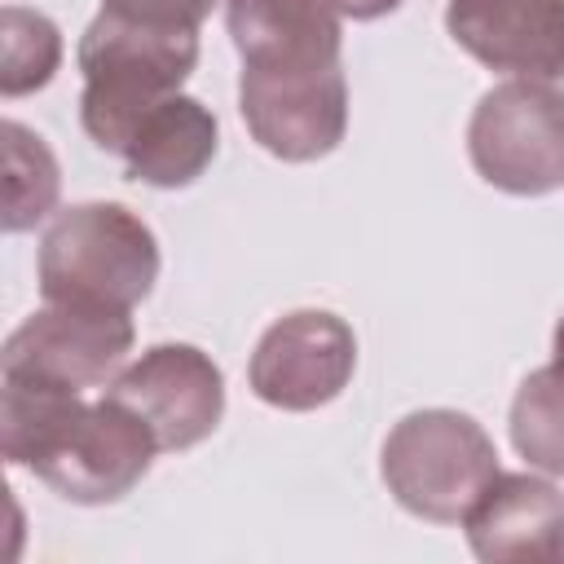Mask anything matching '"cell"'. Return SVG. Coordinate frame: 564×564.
Listing matches in <instances>:
<instances>
[{
	"instance_id": "6da1fadb",
	"label": "cell",
	"mask_w": 564,
	"mask_h": 564,
	"mask_svg": "<svg viewBox=\"0 0 564 564\" xmlns=\"http://www.w3.org/2000/svg\"><path fill=\"white\" fill-rule=\"evenodd\" d=\"M0 449L9 467H31L57 498L79 507L119 502L150 471L159 441L115 397L0 379Z\"/></svg>"
},
{
	"instance_id": "7a4b0ae2",
	"label": "cell",
	"mask_w": 564,
	"mask_h": 564,
	"mask_svg": "<svg viewBox=\"0 0 564 564\" xmlns=\"http://www.w3.org/2000/svg\"><path fill=\"white\" fill-rule=\"evenodd\" d=\"M198 66V26L101 9L79 35V123L106 154H123L132 128Z\"/></svg>"
},
{
	"instance_id": "3957f363",
	"label": "cell",
	"mask_w": 564,
	"mask_h": 564,
	"mask_svg": "<svg viewBox=\"0 0 564 564\" xmlns=\"http://www.w3.org/2000/svg\"><path fill=\"white\" fill-rule=\"evenodd\" d=\"M159 282V242L123 203H75L40 238L44 304L132 313Z\"/></svg>"
},
{
	"instance_id": "277c9868",
	"label": "cell",
	"mask_w": 564,
	"mask_h": 564,
	"mask_svg": "<svg viewBox=\"0 0 564 564\" xmlns=\"http://www.w3.org/2000/svg\"><path fill=\"white\" fill-rule=\"evenodd\" d=\"M379 471L410 516L463 524L498 476V449L463 410H414L388 432Z\"/></svg>"
},
{
	"instance_id": "5b68a950",
	"label": "cell",
	"mask_w": 564,
	"mask_h": 564,
	"mask_svg": "<svg viewBox=\"0 0 564 564\" xmlns=\"http://www.w3.org/2000/svg\"><path fill=\"white\" fill-rule=\"evenodd\" d=\"M467 154L485 185L538 198L564 185V88L507 79L489 88L467 123Z\"/></svg>"
},
{
	"instance_id": "8992f818",
	"label": "cell",
	"mask_w": 564,
	"mask_h": 564,
	"mask_svg": "<svg viewBox=\"0 0 564 564\" xmlns=\"http://www.w3.org/2000/svg\"><path fill=\"white\" fill-rule=\"evenodd\" d=\"M132 317L115 308L44 304L0 348V379L88 392L110 383L132 352Z\"/></svg>"
},
{
	"instance_id": "52a82bcc",
	"label": "cell",
	"mask_w": 564,
	"mask_h": 564,
	"mask_svg": "<svg viewBox=\"0 0 564 564\" xmlns=\"http://www.w3.org/2000/svg\"><path fill=\"white\" fill-rule=\"evenodd\" d=\"M352 370H357L352 326L326 308H295L260 335L247 361V383L264 405L304 414L335 401L348 388Z\"/></svg>"
},
{
	"instance_id": "ba28073f",
	"label": "cell",
	"mask_w": 564,
	"mask_h": 564,
	"mask_svg": "<svg viewBox=\"0 0 564 564\" xmlns=\"http://www.w3.org/2000/svg\"><path fill=\"white\" fill-rule=\"evenodd\" d=\"M238 110L260 150L282 163L326 159L348 132V75L339 66L260 75L242 70Z\"/></svg>"
},
{
	"instance_id": "9c48e42d",
	"label": "cell",
	"mask_w": 564,
	"mask_h": 564,
	"mask_svg": "<svg viewBox=\"0 0 564 564\" xmlns=\"http://www.w3.org/2000/svg\"><path fill=\"white\" fill-rule=\"evenodd\" d=\"M106 397L128 405L159 441V449H189L207 441L225 414V375L194 344H154L123 366Z\"/></svg>"
},
{
	"instance_id": "30bf717a",
	"label": "cell",
	"mask_w": 564,
	"mask_h": 564,
	"mask_svg": "<svg viewBox=\"0 0 564 564\" xmlns=\"http://www.w3.org/2000/svg\"><path fill=\"white\" fill-rule=\"evenodd\" d=\"M445 31L489 70L564 84V0H449Z\"/></svg>"
},
{
	"instance_id": "8fae6325",
	"label": "cell",
	"mask_w": 564,
	"mask_h": 564,
	"mask_svg": "<svg viewBox=\"0 0 564 564\" xmlns=\"http://www.w3.org/2000/svg\"><path fill=\"white\" fill-rule=\"evenodd\" d=\"M467 542L489 564H564V494L529 471H498L463 520Z\"/></svg>"
},
{
	"instance_id": "7c38bea8",
	"label": "cell",
	"mask_w": 564,
	"mask_h": 564,
	"mask_svg": "<svg viewBox=\"0 0 564 564\" xmlns=\"http://www.w3.org/2000/svg\"><path fill=\"white\" fill-rule=\"evenodd\" d=\"M225 26L242 70H322L339 66L344 31L326 0H225Z\"/></svg>"
},
{
	"instance_id": "4fadbf2b",
	"label": "cell",
	"mask_w": 564,
	"mask_h": 564,
	"mask_svg": "<svg viewBox=\"0 0 564 564\" xmlns=\"http://www.w3.org/2000/svg\"><path fill=\"white\" fill-rule=\"evenodd\" d=\"M220 150V128L216 115L185 93L163 97L154 110L141 115L123 145V167L132 181L154 185V189H185L194 185Z\"/></svg>"
},
{
	"instance_id": "5bb4252c",
	"label": "cell",
	"mask_w": 564,
	"mask_h": 564,
	"mask_svg": "<svg viewBox=\"0 0 564 564\" xmlns=\"http://www.w3.org/2000/svg\"><path fill=\"white\" fill-rule=\"evenodd\" d=\"M0 137H4V229L26 234L53 212L62 172L44 137H35L26 123L4 119Z\"/></svg>"
},
{
	"instance_id": "9a60e30c",
	"label": "cell",
	"mask_w": 564,
	"mask_h": 564,
	"mask_svg": "<svg viewBox=\"0 0 564 564\" xmlns=\"http://www.w3.org/2000/svg\"><path fill=\"white\" fill-rule=\"evenodd\" d=\"M511 445L529 467L564 476V366H538L524 375L511 401Z\"/></svg>"
},
{
	"instance_id": "2e32d148",
	"label": "cell",
	"mask_w": 564,
	"mask_h": 564,
	"mask_svg": "<svg viewBox=\"0 0 564 564\" xmlns=\"http://www.w3.org/2000/svg\"><path fill=\"white\" fill-rule=\"evenodd\" d=\"M62 66V31L40 9L4 4L0 13V93L26 97L44 88Z\"/></svg>"
},
{
	"instance_id": "e0dca14e",
	"label": "cell",
	"mask_w": 564,
	"mask_h": 564,
	"mask_svg": "<svg viewBox=\"0 0 564 564\" xmlns=\"http://www.w3.org/2000/svg\"><path fill=\"white\" fill-rule=\"evenodd\" d=\"M216 0H101V9H119L132 18H154V22H181V26H198L212 13Z\"/></svg>"
},
{
	"instance_id": "ac0fdd59",
	"label": "cell",
	"mask_w": 564,
	"mask_h": 564,
	"mask_svg": "<svg viewBox=\"0 0 564 564\" xmlns=\"http://www.w3.org/2000/svg\"><path fill=\"white\" fill-rule=\"evenodd\" d=\"M339 18H352V22H375L383 13H392L401 0H326Z\"/></svg>"
},
{
	"instance_id": "d6986e66",
	"label": "cell",
	"mask_w": 564,
	"mask_h": 564,
	"mask_svg": "<svg viewBox=\"0 0 564 564\" xmlns=\"http://www.w3.org/2000/svg\"><path fill=\"white\" fill-rule=\"evenodd\" d=\"M551 352H555V366H564V317L555 322V335H551Z\"/></svg>"
}]
</instances>
